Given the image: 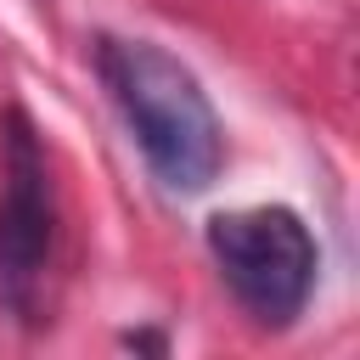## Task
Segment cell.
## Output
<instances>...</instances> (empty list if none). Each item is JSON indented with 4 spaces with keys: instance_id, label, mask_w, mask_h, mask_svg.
Returning <instances> with one entry per match:
<instances>
[{
    "instance_id": "cell-3",
    "label": "cell",
    "mask_w": 360,
    "mask_h": 360,
    "mask_svg": "<svg viewBox=\"0 0 360 360\" xmlns=\"http://www.w3.org/2000/svg\"><path fill=\"white\" fill-rule=\"evenodd\" d=\"M51 242H56V202L45 146L34 118L11 101L0 112V304L17 321H34Z\"/></svg>"
},
{
    "instance_id": "cell-2",
    "label": "cell",
    "mask_w": 360,
    "mask_h": 360,
    "mask_svg": "<svg viewBox=\"0 0 360 360\" xmlns=\"http://www.w3.org/2000/svg\"><path fill=\"white\" fill-rule=\"evenodd\" d=\"M208 253L231 287V298L259 321V326H292L315 292V236L309 225L281 208V202H259V208H225L208 219Z\"/></svg>"
},
{
    "instance_id": "cell-1",
    "label": "cell",
    "mask_w": 360,
    "mask_h": 360,
    "mask_svg": "<svg viewBox=\"0 0 360 360\" xmlns=\"http://www.w3.org/2000/svg\"><path fill=\"white\" fill-rule=\"evenodd\" d=\"M96 73L124 112L146 169L169 191H202L225 163V135L197 73L152 39H96Z\"/></svg>"
}]
</instances>
